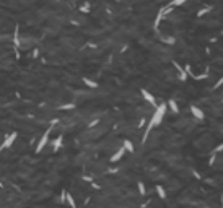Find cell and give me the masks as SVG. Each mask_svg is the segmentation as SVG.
<instances>
[{
    "label": "cell",
    "instance_id": "obj_1",
    "mask_svg": "<svg viewBox=\"0 0 223 208\" xmlns=\"http://www.w3.org/2000/svg\"><path fill=\"white\" fill-rule=\"evenodd\" d=\"M166 107H168V104H160V106H156V109H155V112H153V115H152V119L148 120V124H147V129H145V134H144V138H142V142H147V138H148V135H150V132H152V129L153 127H156V125H160L161 124V120H163V117H164V114H166Z\"/></svg>",
    "mask_w": 223,
    "mask_h": 208
},
{
    "label": "cell",
    "instance_id": "obj_2",
    "mask_svg": "<svg viewBox=\"0 0 223 208\" xmlns=\"http://www.w3.org/2000/svg\"><path fill=\"white\" fill-rule=\"evenodd\" d=\"M55 122H57V120H54L52 125H51L49 129H47V130H46L44 134H43L41 140H39V142H38V145H36V153H41L43 150H44V146L47 145V142H49V135H51V130H52V127H54V124H55Z\"/></svg>",
    "mask_w": 223,
    "mask_h": 208
},
{
    "label": "cell",
    "instance_id": "obj_3",
    "mask_svg": "<svg viewBox=\"0 0 223 208\" xmlns=\"http://www.w3.org/2000/svg\"><path fill=\"white\" fill-rule=\"evenodd\" d=\"M16 137H18V134H16V132H11L10 135H7V137H5L3 143H2V145H0V153H2L3 150H7V148H10L11 145H13V143H15V140H16Z\"/></svg>",
    "mask_w": 223,
    "mask_h": 208
},
{
    "label": "cell",
    "instance_id": "obj_4",
    "mask_svg": "<svg viewBox=\"0 0 223 208\" xmlns=\"http://www.w3.org/2000/svg\"><path fill=\"white\" fill-rule=\"evenodd\" d=\"M124 153H125V150H124V146H122V148H119V150H117V151H116V153H114V154L111 156V163H117V161H119V159H121V158H122V156H124Z\"/></svg>",
    "mask_w": 223,
    "mask_h": 208
},
{
    "label": "cell",
    "instance_id": "obj_5",
    "mask_svg": "<svg viewBox=\"0 0 223 208\" xmlns=\"http://www.w3.org/2000/svg\"><path fill=\"white\" fill-rule=\"evenodd\" d=\"M191 112H192V115L196 119H199V120H202L204 119V112H202V109H199L197 106H191Z\"/></svg>",
    "mask_w": 223,
    "mask_h": 208
},
{
    "label": "cell",
    "instance_id": "obj_6",
    "mask_svg": "<svg viewBox=\"0 0 223 208\" xmlns=\"http://www.w3.org/2000/svg\"><path fill=\"white\" fill-rule=\"evenodd\" d=\"M142 96L145 98V101H148L150 104H153V106H156V104H155V98H153V94H152V93H148L147 90H142Z\"/></svg>",
    "mask_w": 223,
    "mask_h": 208
},
{
    "label": "cell",
    "instance_id": "obj_7",
    "mask_svg": "<svg viewBox=\"0 0 223 208\" xmlns=\"http://www.w3.org/2000/svg\"><path fill=\"white\" fill-rule=\"evenodd\" d=\"M65 203H68L70 205V208H77V203H75V198L72 197L70 194L67 192V197H65Z\"/></svg>",
    "mask_w": 223,
    "mask_h": 208
},
{
    "label": "cell",
    "instance_id": "obj_8",
    "mask_svg": "<svg viewBox=\"0 0 223 208\" xmlns=\"http://www.w3.org/2000/svg\"><path fill=\"white\" fill-rule=\"evenodd\" d=\"M124 150H125V151H129V153H134L132 142H130V140H125V142H124Z\"/></svg>",
    "mask_w": 223,
    "mask_h": 208
},
{
    "label": "cell",
    "instance_id": "obj_9",
    "mask_svg": "<svg viewBox=\"0 0 223 208\" xmlns=\"http://www.w3.org/2000/svg\"><path fill=\"white\" fill-rule=\"evenodd\" d=\"M156 194H158L160 198H163V200L166 198V190H164L161 186H156Z\"/></svg>",
    "mask_w": 223,
    "mask_h": 208
},
{
    "label": "cell",
    "instance_id": "obj_10",
    "mask_svg": "<svg viewBox=\"0 0 223 208\" xmlns=\"http://www.w3.org/2000/svg\"><path fill=\"white\" fill-rule=\"evenodd\" d=\"M18 33H20V28L16 26V28H15V34H13V44L16 46V47L20 46V38H18Z\"/></svg>",
    "mask_w": 223,
    "mask_h": 208
},
{
    "label": "cell",
    "instance_id": "obj_11",
    "mask_svg": "<svg viewBox=\"0 0 223 208\" xmlns=\"http://www.w3.org/2000/svg\"><path fill=\"white\" fill-rule=\"evenodd\" d=\"M168 106L171 107V111H173V112H178V111H179V107H178V104H176L174 99H169V101H168Z\"/></svg>",
    "mask_w": 223,
    "mask_h": 208
},
{
    "label": "cell",
    "instance_id": "obj_12",
    "mask_svg": "<svg viewBox=\"0 0 223 208\" xmlns=\"http://www.w3.org/2000/svg\"><path fill=\"white\" fill-rule=\"evenodd\" d=\"M83 83L87 86H90V88H96V86H98V83L93 82V80H90V78H83Z\"/></svg>",
    "mask_w": 223,
    "mask_h": 208
},
{
    "label": "cell",
    "instance_id": "obj_13",
    "mask_svg": "<svg viewBox=\"0 0 223 208\" xmlns=\"http://www.w3.org/2000/svg\"><path fill=\"white\" fill-rule=\"evenodd\" d=\"M60 145H62V135L57 137L55 140H54V151H57V150L60 148Z\"/></svg>",
    "mask_w": 223,
    "mask_h": 208
},
{
    "label": "cell",
    "instance_id": "obj_14",
    "mask_svg": "<svg viewBox=\"0 0 223 208\" xmlns=\"http://www.w3.org/2000/svg\"><path fill=\"white\" fill-rule=\"evenodd\" d=\"M187 0H173V2L169 3V7H179V5H184Z\"/></svg>",
    "mask_w": 223,
    "mask_h": 208
},
{
    "label": "cell",
    "instance_id": "obj_15",
    "mask_svg": "<svg viewBox=\"0 0 223 208\" xmlns=\"http://www.w3.org/2000/svg\"><path fill=\"white\" fill-rule=\"evenodd\" d=\"M137 187H139V192H140V195H145V194H147V190H145V186H144V182H139V184H137Z\"/></svg>",
    "mask_w": 223,
    "mask_h": 208
},
{
    "label": "cell",
    "instance_id": "obj_16",
    "mask_svg": "<svg viewBox=\"0 0 223 208\" xmlns=\"http://www.w3.org/2000/svg\"><path fill=\"white\" fill-rule=\"evenodd\" d=\"M65 197H67V190H62V194H60V203H65Z\"/></svg>",
    "mask_w": 223,
    "mask_h": 208
},
{
    "label": "cell",
    "instance_id": "obj_17",
    "mask_svg": "<svg viewBox=\"0 0 223 208\" xmlns=\"http://www.w3.org/2000/svg\"><path fill=\"white\" fill-rule=\"evenodd\" d=\"M59 109H73V104H65V106H60Z\"/></svg>",
    "mask_w": 223,
    "mask_h": 208
},
{
    "label": "cell",
    "instance_id": "obj_18",
    "mask_svg": "<svg viewBox=\"0 0 223 208\" xmlns=\"http://www.w3.org/2000/svg\"><path fill=\"white\" fill-rule=\"evenodd\" d=\"M220 151H223V143H221V145H218V146L215 148V153H220Z\"/></svg>",
    "mask_w": 223,
    "mask_h": 208
}]
</instances>
